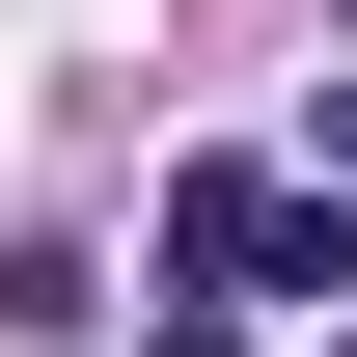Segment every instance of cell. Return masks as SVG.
I'll list each match as a JSON object with an SVG mask.
<instances>
[{
    "label": "cell",
    "mask_w": 357,
    "mask_h": 357,
    "mask_svg": "<svg viewBox=\"0 0 357 357\" xmlns=\"http://www.w3.org/2000/svg\"><path fill=\"white\" fill-rule=\"evenodd\" d=\"M165 275H192V303H357V192H303V165H192V192H165Z\"/></svg>",
    "instance_id": "obj_1"
}]
</instances>
